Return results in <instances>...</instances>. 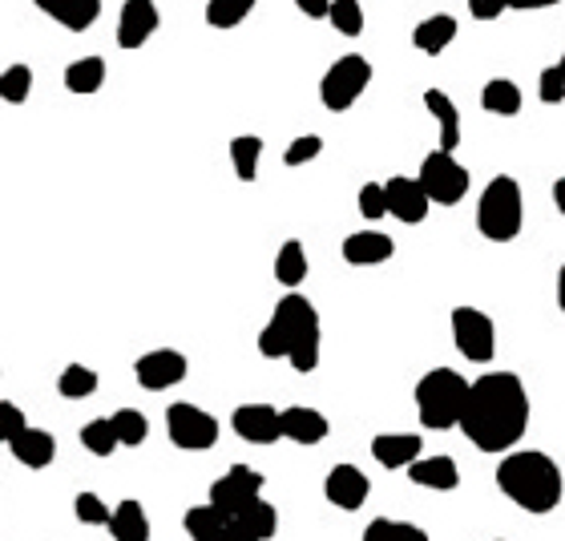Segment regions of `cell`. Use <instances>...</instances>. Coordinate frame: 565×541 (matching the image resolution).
I'll list each match as a JSON object with an SVG mask.
<instances>
[{"instance_id": "1", "label": "cell", "mask_w": 565, "mask_h": 541, "mask_svg": "<svg viewBox=\"0 0 565 541\" xmlns=\"http://www.w3.org/2000/svg\"><path fill=\"white\" fill-rule=\"evenodd\" d=\"M529 392L517 372H485L473 380L460 433L481 452H509L529 428Z\"/></svg>"}, {"instance_id": "2", "label": "cell", "mask_w": 565, "mask_h": 541, "mask_svg": "<svg viewBox=\"0 0 565 541\" xmlns=\"http://www.w3.org/2000/svg\"><path fill=\"white\" fill-rule=\"evenodd\" d=\"M497 489L509 497L513 505H521L526 514H553L565 497V477L562 464L545 457L538 449L509 452L497 464Z\"/></svg>"}, {"instance_id": "3", "label": "cell", "mask_w": 565, "mask_h": 541, "mask_svg": "<svg viewBox=\"0 0 565 541\" xmlns=\"http://www.w3.org/2000/svg\"><path fill=\"white\" fill-rule=\"evenodd\" d=\"M469 392H473V380H464L457 368L424 372L421 384H416V412H421V424L433 428V433L460 428Z\"/></svg>"}, {"instance_id": "4", "label": "cell", "mask_w": 565, "mask_h": 541, "mask_svg": "<svg viewBox=\"0 0 565 541\" xmlns=\"http://www.w3.org/2000/svg\"><path fill=\"white\" fill-rule=\"evenodd\" d=\"M526 226V199H521V183L509 174L489 178V186L481 190L476 202V231L489 243H513Z\"/></svg>"}, {"instance_id": "5", "label": "cell", "mask_w": 565, "mask_h": 541, "mask_svg": "<svg viewBox=\"0 0 565 541\" xmlns=\"http://www.w3.org/2000/svg\"><path fill=\"white\" fill-rule=\"evenodd\" d=\"M372 85V66L364 54H348L340 57L336 66L323 73V81H319V102H323V109L328 114H348V109L364 97V90Z\"/></svg>"}, {"instance_id": "6", "label": "cell", "mask_w": 565, "mask_h": 541, "mask_svg": "<svg viewBox=\"0 0 565 541\" xmlns=\"http://www.w3.org/2000/svg\"><path fill=\"white\" fill-rule=\"evenodd\" d=\"M416 178H421V186L428 190V199L436 207H460L464 195H469V170L452 158V150H440V145L421 162Z\"/></svg>"}, {"instance_id": "7", "label": "cell", "mask_w": 565, "mask_h": 541, "mask_svg": "<svg viewBox=\"0 0 565 541\" xmlns=\"http://www.w3.org/2000/svg\"><path fill=\"white\" fill-rule=\"evenodd\" d=\"M166 433H170L174 449L186 452H202L219 445V421L207 409H198L190 400H178L166 409Z\"/></svg>"}, {"instance_id": "8", "label": "cell", "mask_w": 565, "mask_h": 541, "mask_svg": "<svg viewBox=\"0 0 565 541\" xmlns=\"http://www.w3.org/2000/svg\"><path fill=\"white\" fill-rule=\"evenodd\" d=\"M452 343H457V352L464 360L489 364L497 356V328L476 307H452Z\"/></svg>"}, {"instance_id": "9", "label": "cell", "mask_w": 565, "mask_h": 541, "mask_svg": "<svg viewBox=\"0 0 565 541\" xmlns=\"http://www.w3.org/2000/svg\"><path fill=\"white\" fill-rule=\"evenodd\" d=\"M259 489H263V473H259V469H250V464H231V469L211 485V505H219L226 517H238L250 497H259Z\"/></svg>"}, {"instance_id": "10", "label": "cell", "mask_w": 565, "mask_h": 541, "mask_svg": "<svg viewBox=\"0 0 565 541\" xmlns=\"http://www.w3.org/2000/svg\"><path fill=\"white\" fill-rule=\"evenodd\" d=\"M186 372L190 368H186L183 352H174V348H154V352L138 356V364H133V380L142 384L145 392H162V388L183 384Z\"/></svg>"}, {"instance_id": "11", "label": "cell", "mask_w": 565, "mask_h": 541, "mask_svg": "<svg viewBox=\"0 0 565 541\" xmlns=\"http://www.w3.org/2000/svg\"><path fill=\"white\" fill-rule=\"evenodd\" d=\"M368 493H372V481L368 473L360 469V464H336L328 477H323V497H328L336 509L343 514H355V509H364L368 505Z\"/></svg>"}, {"instance_id": "12", "label": "cell", "mask_w": 565, "mask_h": 541, "mask_svg": "<svg viewBox=\"0 0 565 541\" xmlns=\"http://www.w3.org/2000/svg\"><path fill=\"white\" fill-rule=\"evenodd\" d=\"M158 25H162V16L154 0H126L118 16V49H126V54L142 49L145 40L158 33Z\"/></svg>"}, {"instance_id": "13", "label": "cell", "mask_w": 565, "mask_h": 541, "mask_svg": "<svg viewBox=\"0 0 565 541\" xmlns=\"http://www.w3.org/2000/svg\"><path fill=\"white\" fill-rule=\"evenodd\" d=\"M388 214L392 219H400V223L416 226L428 219V207H433V199H428V190L421 186V178H408V174H396V178H388Z\"/></svg>"}, {"instance_id": "14", "label": "cell", "mask_w": 565, "mask_h": 541, "mask_svg": "<svg viewBox=\"0 0 565 541\" xmlns=\"http://www.w3.org/2000/svg\"><path fill=\"white\" fill-rule=\"evenodd\" d=\"M231 424L247 445H275L283 436V412L271 404H238Z\"/></svg>"}, {"instance_id": "15", "label": "cell", "mask_w": 565, "mask_h": 541, "mask_svg": "<svg viewBox=\"0 0 565 541\" xmlns=\"http://www.w3.org/2000/svg\"><path fill=\"white\" fill-rule=\"evenodd\" d=\"M343 263L352 267H380L396 255V238L384 235V231H355V235L343 238Z\"/></svg>"}, {"instance_id": "16", "label": "cell", "mask_w": 565, "mask_h": 541, "mask_svg": "<svg viewBox=\"0 0 565 541\" xmlns=\"http://www.w3.org/2000/svg\"><path fill=\"white\" fill-rule=\"evenodd\" d=\"M33 4L69 33H90L102 21V0H33Z\"/></svg>"}, {"instance_id": "17", "label": "cell", "mask_w": 565, "mask_h": 541, "mask_svg": "<svg viewBox=\"0 0 565 541\" xmlns=\"http://www.w3.org/2000/svg\"><path fill=\"white\" fill-rule=\"evenodd\" d=\"M424 440L416 433H380L372 436V457L384 469H408L412 461H421Z\"/></svg>"}, {"instance_id": "18", "label": "cell", "mask_w": 565, "mask_h": 541, "mask_svg": "<svg viewBox=\"0 0 565 541\" xmlns=\"http://www.w3.org/2000/svg\"><path fill=\"white\" fill-rule=\"evenodd\" d=\"M328 433L331 424L319 409H307V404L283 409V436L295 440V445H319V440H328Z\"/></svg>"}, {"instance_id": "19", "label": "cell", "mask_w": 565, "mask_h": 541, "mask_svg": "<svg viewBox=\"0 0 565 541\" xmlns=\"http://www.w3.org/2000/svg\"><path fill=\"white\" fill-rule=\"evenodd\" d=\"M460 25H457V16L452 13H436V16H424L421 25L412 28V45L421 49L424 57H440L457 40Z\"/></svg>"}, {"instance_id": "20", "label": "cell", "mask_w": 565, "mask_h": 541, "mask_svg": "<svg viewBox=\"0 0 565 541\" xmlns=\"http://www.w3.org/2000/svg\"><path fill=\"white\" fill-rule=\"evenodd\" d=\"M412 485L436 489V493H452L460 485V464L452 457H421V461L408 464Z\"/></svg>"}, {"instance_id": "21", "label": "cell", "mask_w": 565, "mask_h": 541, "mask_svg": "<svg viewBox=\"0 0 565 541\" xmlns=\"http://www.w3.org/2000/svg\"><path fill=\"white\" fill-rule=\"evenodd\" d=\"M9 452H13L25 469H49L54 457H57V440H54V433H45V428H33V424H28L25 433L9 445Z\"/></svg>"}, {"instance_id": "22", "label": "cell", "mask_w": 565, "mask_h": 541, "mask_svg": "<svg viewBox=\"0 0 565 541\" xmlns=\"http://www.w3.org/2000/svg\"><path fill=\"white\" fill-rule=\"evenodd\" d=\"M106 529H109V538L114 541H150V517H145V505L138 502V497L118 502Z\"/></svg>"}, {"instance_id": "23", "label": "cell", "mask_w": 565, "mask_h": 541, "mask_svg": "<svg viewBox=\"0 0 565 541\" xmlns=\"http://www.w3.org/2000/svg\"><path fill=\"white\" fill-rule=\"evenodd\" d=\"M424 106L440 126V150H457L460 145V109L445 90H424Z\"/></svg>"}, {"instance_id": "24", "label": "cell", "mask_w": 565, "mask_h": 541, "mask_svg": "<svg viewBox=\"0 0 565 541\" xmlns=\"http://www.w3.org/2000/svg\"><path fill=\"white\" fill-rule=\"evenodd\" d=\"M521 90H517V81L509 78H493L485 81V90H481V109L493 114V118H517L521 114Z\"/></svg>"}, {"instance_id": "25", "label": "cell", "mask_w": 565, "mask_h": 541, "mask_svg": "<svg viewBox=\"0 0 565 541\" xmlns=\"http://www.w3.org/2000/svg\"><path fill=\"white\" fill-rule=\"evenodd\" d=\"M183 526H186V533L195 541H223V533H226V526H231V517L219 509V505H195V509H186V517H183Z\"/></svg>"}, {"instance_id": "26", "label": "cell", "mask_w": 565, "mask_h": 541, "mask_svg": "<svg viewBox=\"0 0 565 541\" xmlns=\"http://www.w3.org/2000/svg\"><path fill=\"white\" fill-rule=\"evenodd\" d=\"M106 85V61L102 57H78L73 66L66 69V90L69 93H81V97H90Z\"/></svg>"}, {"instance_id": "27", "label": "cell", "mask_w": 565, "mask_h": 541, "mask_svg": "<svg viewBox=\"0 0 565 541\" xmlns=\"http://www.w3.org/2000/svg\"><path fill=\"white\" fill-rule=\"evenodd\" d=\"M235 521L238 526H247L259 541H271L279 533V509L271 502H263V497H250Z\"/></svg>"}, {"instance_id": "28", "label": "cell", "mask_w": 565, "mask_h": 541, "mask_svg": "<svg viewBox=\"0 0 565 541\" xmlns=\"http://www.w3.org/2000/svg\"><path fill=\"white\" fill-rule=\"evenodd\" d=\"M275 279L283 287H299L303 279H307V247H303L299 238H287L275 255Z\"/></svg>"}, {"instance_id": "29", "label": "cell", "mask_w": 565, "mask_h": 541, "mask_svg": "<svg viewBox=\"0 0 565 541\" xmlns=\"http://www.w3.org/2000/svg\"><path fill=\"white\" fill-rule=\"evenodd\" d=\"M259 158H263V138L238 133L235 142H231V162H235L238 183H255L259 178Z\"/></svg>"}, {"instance_id": "30", "label": "cell", "mask_w": 565, "mask_h": 541, "mask_svg": "<svg viewBox=\"0 0 565 541\" xmlns=\"http://www.w3.org/2000/svg\"><path fill=\"white\" fill-rule=\"evenodd\" d=\"M360 541H433V538H428V529L412 526V521L376 517V521H368V529H364V538Z\"/></svg>"}, {"instance_id": "31", "label": "cell", "mask_w": 565, "mask_h": 541, "mask_svg": "<svg viewBox=\"0 0 565 541\" xmlns=\"http://www.w3.org/2000/svg\"><path fill=\"white\" fill-rule=\"evenodd\" d=\"M255 13V0H207V25L211 28H238Z\"/></svg>"}, {"instance_id": "32", "label": "cell", "mask_w": 565, "mask_h": 541, "mask_svg": "<svg viewBox=\"0 0 565 541\" xmlns=\"http://www.w3.org/2000/svg\"><path fill=\"white\" fill-rule=\"evenodd\" d=\"M81 445L93 452V457H109V452L121 445L118 428H114V416H102V421H90L81 428Z\"/></svg>"}, {"instance_id": "33", "label": "cell", "mask_w": 565, "mask_h": 541, "mask_svg": "<svg viewBox=\"0 0 565 541\" xmlns=\"http://www.w3.org/2000/svg\"><path fill=\"white\" fill-rule=\"evenodd\" d=\"M97 372L93 368H85V364H69L66 372H61V380H57V392L66 400H85V397H93L97 392Z\"/></svg>"}, {"instance_id": "34", "label": "cell", "mask_w": 565, "mask_h": 541, "mask_svg": "<svg viewBox=\"0 0 565 541\" xmlns=\"http://www.w3.org/2000/svg\"><path fill=\"white\" fill-rule=\"evenodd\" d=\"M28 93H33V69L25 61H16V66L4 69V78H0V97L9 102V106H25Z\"/></svg>"}, {"instance_id": "35", "label": "cell", "mask_w": 565, "mask_h": 541, "mask_svg": "<svg viewBox=\"0 0 565 541\" xmlns=\"http://www.w3.org/2000/svg\"><path fill=\"white\" fill-rule=\"evenodd\" d=\"M114 428H118L121 445H130V449L145 445V436H150V421H145V412H138V409L114 412Z\"/></svg>"}, {"instance_id": "36", "label": "cell", "mask_w": 565, "mask_h": 541, "mask_svg": "<svg viewBox=\"0 0 565 541\" xmlns=\"http://www.w3.org/2000/svg\"><path fill=\"white\" fill-rule=\"evenodd\" d=\"M328 21L343 37H360V33H364V9H360V0H331Z\"/></svg>"}, {"instance_id": "37", "label": "cell", "mask_w": 565, "mask_h": 541, "mask_svg": "<svg viewBox=\"0 0 565 541\" xmlns=\"http://www.w3.org/2000/svg\"><path fill=\"white\" fill-rule=\"evenodd\" d=\"M73 514H78L81 526H109V517H114V509H109L97 493H78V502H73Z\"/></svg>"}, {"instance_id": "38", "label": "cell", "mask_w": 565, "mask_h": 541, "mask_svg": "<svg viewBox=\"0 0 565 541\" xmlns=\"http://www.w3.org/2000/svg\"><path fill=\"white\" fill-rule=\"evenodd\" d=\"M360 214H364L368 223H380L384 214H388V186L384 183L360 186Z\"/></svg>"}, {"instance_id": "39", "label": "cell", "mask_w": 565, "mask_h": 541, "mask_svg": "<svg viewBox=\"0 0 565 541\" xmlns=\"http://www.w3.org/2000/svg\"><path fill=\"white\" fill-rule=\"evenodd\" d=\"M319 154H323V138H319V133H303V138H295V142L287 145L283 162H287V166H307V162H316Z\"/></svg>"}, {"instance_id": "40", "label": "cell", "mask_w": 565, "mask_h": 541, "mask_svg": "<svg viewBox=\"0 0 565 541\" xmlns=\"http://www.w3.org/2000/svg\"><path fill=\"white\" fill-rule=\"evenodd\" d=\"M25 428H28L25 409H16L13 400H0V440H4V445H13Z\"/></svg>"}, {"instance_id": "41", "label": "cell", "mask_w": 565, "mask_h": 541, "mask_svg": "<svg viewBox=\"0 0 565 541\" xmlns=\"http://www.w3.org/2000/svg\"><path fill=\"white\" fill-rule=\"evenodd\" d=\"M538 97L545 102V106H562V102H565V73H562V66L541 69V78H538Z\"/></svg>"}, {"instance_id": "42", "label": "cell", "mask_w": 565, "mask_h": 541, "mask_svg": "<svg viewBox=\"0 0 565 541\" xmlns=\"http://www.w3.org/2000/svg\"><path fill=\"white\" fill-rule=\"evenodd\" d=\"M505 9H509V0H469V13L476 21H497Z\"/></svg>"}, {"instance_id": "43", "label": "cell", "mask_w": 565, "mask_h": 541, "mask_svg": "<svg viewBox=\"0 0 565 541\" xmlns=\"http://www.w3.org/2000/svg\"><path fill=\"white\" fill-rule=\"evenodd\" d=\"M295 9L311 21H328L331 16V0H295Z\"/></svg>"}, {"instance_id": "44", "label": "cell", "mask_w": 565, "mask_h": 541, "mask_svg": "<svg viewBox=\"0 0 565 541\" xmlns=\"http://www.w3.org/2000/svg\"><path fill=\"white\" fill-rule=\"evenodd\" d=\"M223 541H259V538H255V533H250V529H247V526H238L235 517H231V526H226Z\"/></svg>"}, {"instance_id": "45", "label": "cell", "mask_w": 565, "mask_h": 541, "mask_svg": "<svg viewBox=\"0 0 565 541\" xmlns=\"http://www.w3.org/2000/svg\"><path fill=\"white\" fill-rule=\"evenodd\" d=\"M557 0H509V9H521V13H533V9H553Z\"/></svg>"}, {"instance_id": "46", "label": "cell", "mask_w": 565, "mask_h": 541, "mask_svg": "<svg viewBox=\"0 0 565 541\" xmlns=\"http://www.w3.org/2000/svg\"><path fill=\"white\" fill-rule=\"evenodd\" d=\"M553 207H557V214L565 219V178H557V183H553Z\"/></svg>"}, {"instance_id": "47", "label": "cell", "mask_w": 565, "mask_h": 541, "mask_svg": "<svg viewBox=\"0 0 565 541\" xmlns=\"http://www.w3.org/2000/svg\"><path fill=\"white\" fill-rule=\"evenodd\" d=\"M557 307L565 311V267L557 271Z\"/></svg>"}, {"instance_id": "48", "label": "cell", "mask_w": 565, "mask_h": 541, "mask_svg": "<svg viewBox=\"0 0 565 541\" xmlns=\"http://www.w3.org/2000/svg\"><path fill=\"white\" fill-rule=\"evenodd\" d=\"M557 66H562V73H565V54H562V61H557Z\"/></svg>"}, {"instance_id": "49", "label": "cell", "mask_w": 565, "mask_h": 541, "mask_svg": "<svg viewBox=\"0 0 565 541\" xmlns=\"http://www.w3.org/2000/svg\"><path fill=\"white\" fill-rule=\"evenodd\" d=\"M497 541H505V538H497Z\"/></svg>"}]
</instances>
